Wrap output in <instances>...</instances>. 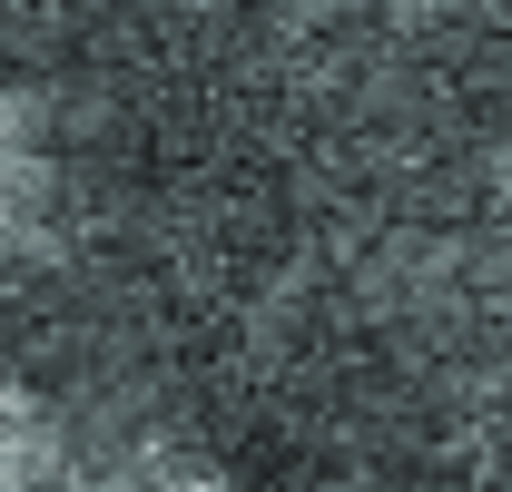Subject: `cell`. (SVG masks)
Listing matches in <instances>:
<instances>
[{
	"mask_svg": "<svg viewBox=\"0 0 512 492\" xmlns=\"http://www.w3.org/2000/svg\"><path fill=\"white\" fill-rule=\"evenodd\" d=\"M0 492H89L69 414L0 355Z\"/></svg>",
	"mask_w": 512,
	"mask_h": 492,
	"instance_id": "obj_1",
	"label": "cell"
},
{
	"mask_svg": "<svg viewBox=\"0 0 512 492\" xmlns=\"http://www.w3.org/2000/svg\"><path fill=\"white\" fill-rule=\"evenodd\" d=\"M40 207H50V138L20 89H0V256L40 227Z\"/></svg>",
	"mask_w": 512,
	"mask_h": 492,
	"instance_id": "obj_2",
	"label": "cell"
}]
</instances>
